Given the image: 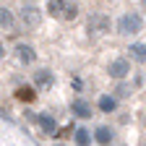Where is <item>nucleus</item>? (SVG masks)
I'll use <instances>...</instances> for the list:
<instances>
[{
	"label": "nucleus",
	"mask_w": 146,
	"mask_h": 146,
	"mask_svg": "<svg viewBox=\"0 0 146 146\" xmlns=\"http://www.w3.org/2000/svg\"><path fill=\"white\" fill-rule=\"evenodd\" d=\"M115 94H117V97H131V94H133V89H131V86H125V84H120Z\"/></svg>",
	"instance_id": "nucleus-17"
},
{
	"label": "nucleus",
	"mask_w": 146,
	"mask_h": 146,
	"mask_svg": "<svg viewBox=\"0 0 146 146\" xmlns=\"http://www.w3.org/2000/svg\"><path fill=\"white\" fill-rule=\"evenodd\" d=\"M70 112L76 117H91V104L86 99H73L70 102Z\"/></svg>",
	"instance_id": "nucleus-6"
},
{
	"label": "nucleus",
	"mask_w": 146,
	"mask_h": 146,
	"mask_svg": "<svg viewBox=\"0 0 146 146\" xmlns=\"http://www.w3.org/2000/svg\"><path fill=\"white\" fill-rule=\"evenodd\" d=\"M16 99H18V102L31 104V102L36 99V94H34V89H31V86H18V89H16Z\"/></svg>",
	"instance_id": "nucleus-9"
},
{
	"label": "nucleus",
	"mask_w": 146,
	"mask_h": 146,
	"mask_svg": "<svg viewBox=\"0 0 146 146\" xmlns=\"http://www.w3.org/2000/svg\"><path fill=\"white\" fill-rule=\"evenodd\" d=\"M16 52H18V60H21V63H34V58H36L34 50H31V47H26V44H21Z\"/></svg>",
	"instance_id": "nucleus-12"
},
{
	"label": "nucleus",
	"mask_w": 146,
	"mask_h": 146,
	"mask_svg": "<svg viewBox=\"0 0 146 146\" xmlns=\"http://www.w3.org/2000/svg\"><path fill=\"white\" fill-rule=\"evenodd\" d=\"M107 73H110L112 78H117V81H120V78H125L128 73H131V63H128L125 58H117V60H112V63H110Z\"/></svg>",
	"instance_id": "nucleus-4"
},
{
	"label": "nucleus",
	"mask_w": 146,
	"mask_h": 146,
	"mask_svg": "<svg viewBox=\"0 0 146 146\" xmlns=\"http://www.w3.org/2000/svg\"><path fill=\"white\" fill-rule=\"evenodd\" d=\"M0 24H3V29H11V24H13V18H11V13L3 8V13H0Z\"/></svg>",
	"instance_id": "nucleus-16"
},
{
	"label": "nucleus",
	"mask_w": 146,
	"mask_h": 146,
	"mask_svg": "<svg viewBox=\"0 0 146 146\" xmlns=\"http://www.w3.org/2000/svg\"><path fill=\"white\" fill-rule=\"evenodd\" d=\"M143 8H146V0H143Z\"/></svg>",
	"instance_id": "nucleus-19"
},
{
	"label": "nucleus",
	"mask_w": 146,
	"mask_h": 146,
	"mask_svg": "<svg viewBox=\"0 0 146 146\" xmlns=\"http://www.w3.org/2000/svg\"><path fill=\"white\" fill-rule=\"evenodd\" d=\"M76 16H78V5L73 3V0H68V3H65V13H63V18H65V21H73Z\"/></svg>",
	"instance_id": "nucleus-14"
},
{
	"label": "nucleus",
	"mask_w": 146,
	"mask_h": 146,
	"mask_svg": "<svg viewBox=\"0 0 146 146\" xmlns=\"http://www.w3.org/2000/svg\"><path fill=\"white\" fill-rule=\"evenodd\" d=\"M131 58L136 60V63H146V44H141V42H136V44H131Z\"/></svg>",
	"instance_id": "nucleus-11"
},
{
	"label": "nucleus",
	"mask_w": 146,
	"mask_h": 146,
	"mask_svg": "<svg viewBox=\"0 0 146 146\" xmlns=\"http://www.w3.org/2000/svg\"><path fill=\"white\" fill-rule=\"evenodd\" d=\"M86 31L89 34H104V31H110V16H104V13H91L89 21H86Z\"/></svg>",
	"instance_id": "nucleus-2"
},
{
	"label": "nucleus",
	"mask_w": 146,
	"mask_h": 146,
	"mask_svg": "<svg viewBox=\"0 0 146 146\" xmlns=\"http://www.w3.org/2000/svg\"><path fill=\"white\" fill-rule=\"evenodd\" d=\"M36 123H39V128H42L47 136H55V133L60 131V128H58V123H55V117H52V115H47V112H42L39 117H36Z\"/></svg>",
	"instance_id": "nucleus-5"
},
{
	"label": "nucleus",
	"mask_w": 146,
	"mask_h": 146,
	"mask_svg": "<svg viewBox=\"0 0 146 146\" xmlns=\"http://www.w3.org/2000/svg\"><path fill=\"white\" fill-rule=\"evenodd\" d=\"M34 84L39 86V89H50V86H52V73L44 70V68L36 70V73H34Z\"/></svg>",
	"instance_id": "nucleus-8"
},
{
	"label": "nucleus",
	"mask_w": 146,
	"mask_h": 146,
	"mask_svg": "<svg viewBox=\"0 0 146 146\" xmlns=\"http://www.w3.org/2000/svg\"><path fill=\"white\" fill-rule=\"evenodd\" d=\"M94 138H97V143H102V146H107L110 141H112V131H110L107 125H99L97 131H94Z\"/></svg>",
	"instance_id": "nucleus-10"
},
{
	"label": "nucleus",
	"mask_w": 146,
	"mask_h": 146,
	"mask_svg": "<svg viewBox=\"0 0 146 146\" xmlns=\"http://www.w3.org/2000/svg\"><path fill=\"white\" fill-rule=\"evenodd\" d=\"M65 3H68V0H47V13L55 16V18H63V13H65Z\"/></svg>",
	"instance_id": "nucleus-7"
},
{
	"label": "nucleus",
	"mask_w": 146,
	"mask_h": 146,
	"mask_svg": "<svg viewBox=\"0 0 146 146\" xmlns=\"http://www.w3.org/2000/svg\"><path fill=\"white\" fill-rule=\"evenodd\" d=\"M117 31H120L123 36H131V34L143 31V18H141V13H136V11L123 13L120 21H117Z\"/></svg>",
	"instance_id": "nucleus-1"
},
{
	"label": "nucleus",
	"mask_w": 146,
	"mask_h": 146,
	"mask_svg": "<svg viewBox=\"0 0 146 146\" xmlns=\"http://www.w3.org/2000/svg\"><path fill=\"white\" fill-rule=\"evenodd\" d=\"M89 141H91L89 131H84V128H78V131H76V143H78V146H89Z\"/></svg>",
	"instance_id": "nucleus-15"
},
{
	"label": "nucleus",
	"mask_w": 146,
	"mask_h": 146,
	"mask_svg": "<svg viewBox=\"0 0 146 146\" xmlns=\"http://www.w3.org/2000/svg\"><path fill=\"white\" fill-rule=\"evenodd\" d=\"M21 21H24L29 29H36V26L42 24V11L34 8V5H24V8H21Z\"/></svg>",
	"instance_id": "nucleus-3"
},
{
	"label": "nucleus",
	"mask_w": 146,
	"mask_h": 146,
	"mask_svg": "<svg viewBox=\"0 0 146 146\" xmlns=\"http://www.w3.org/2000/svg\"><path fill=\"white\" fill-rule=\"evenodd\" d=\"M70 133H73V128H60V131L55 133V138H68Z\"/></svg>",
	"instance_id": "nucleus-18"
},
{
	"label": "nucleus",
	"mask_w": 146,
	"mask_h": 146,
	"mask_svg": "<svg viewBox=\"0 0 146 146\" xmlns=\"http://www.w3.org/2000/svg\"><path fill=\"white\" fill-rule=\"evenodd\" d=\"M117 107V102H115V97H99V110H102V112H112V110Z\"/></svg>",
	"instance_id": "nucleus-13"
}]
</instances>
